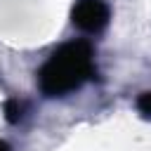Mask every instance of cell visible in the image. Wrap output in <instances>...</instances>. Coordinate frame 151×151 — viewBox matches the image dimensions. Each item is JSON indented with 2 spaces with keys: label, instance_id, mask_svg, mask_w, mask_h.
I'll use <instances>...</instances> for the list:
<instances>
[{
  "label": "cell",
  "instance_id": "cell-1",
  "mask_svg": "<svg viewBox=\"0 0 151 151\" xmlns=\"http://www.w3.org/2000/svg\"><path fill=\"white\" fill-rule=\"evenodd\" d=\"M94 50L87 40H71L57 47L38 71V87L45 97H66L94 76Z\"/></svg>",
  "mask_w": 151,
  "mask_h": 151
},
{
  "label": "cell",
  "instance_id": "cell-2",
  "mask_svg": "<svg viewBox=\"0 0 151 151\" xmlns=\"http://www.w3.org/2000/svg\"><path fill=\"white\" fill-rule=\"evenodd\" d=\"M111 9L104 0H76L71 9V21L83 33H99L109 26Z\"/></svg>",
  "mask_w": 151,
  "mask_h": 151
},
{
  "label": "cell",
  "instance_id": "cell-3",
  "mask_svg": "<svg viewBox=\"0 0 151 151\" xmlns=\"http://www.w3.org/2000/svg\"><path fill=\"white\" fill-rule=\"evenodd\" d=\"M5 118L9 123H19L24 118V104L19 99H7V104H5Z\"/></svg>",
  "mask_w": 151,
  "mask_h": 151
},
{
  "label": "cell",
  "instance_id": "cell-4",
  "mask_svg": "<svg viewBox=\"0 0 151 151\" xmlns=\"http://www.w3.org/2000/svg\"><path fill=\"white\" fill-rule=\"evenodd\" d=\"M137 111H139L144 118L151 120V92H142V94L137 97Z\"/></svg>",
  "mask_w": 151,
  "mask_h": 151
},
{
  "label": "cell",
  "instance_id": "cell-5",
  "mask_svg": "<svg viewBox=\"0 0 151 151\" xmlns=\"http://www.w3.org/2000/svg\"><path fill=\"white\" fill-rule=\"evenodd\" d=\"M0 151H12V149H9V144H5V142H0Z\"/></svg>",
  "mask_w": 151,
  "mask_h": 151
}]
</instances>
